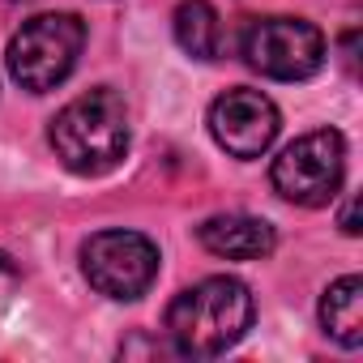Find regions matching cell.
<instances>
[{
  "label": "cell",
  "mask_w": 363,
  "mask_h": 363,
  "mask_svg": "<svg viewBox=\"0 0 363 363\" xmlns=\"http://www.w3.org/2000/svg\"><path fill=\"white\" fill-rule=\"evenodd\" d=\"M252 291L240 278H206L189 291H179L167 308V337L175 346V354L189 359H214L223 350H231L248 325H252Z\"/></svg>",
  "instance_id": "obj_1"
},
{
  "label": "cell",
  "mask_w": 363,
  "mask_h": 363,
  "mask_svg": "<svg viewBox=\"0 0 363 363\" xmlns=\"http://www.w3.org/2000/svg\"><path fill=\"white\" fill-rule=\"evenodd\" d=\"M52 150L73 175H103L128 150V111L124 99L107 86L77 94L52 120Z\"/></svg>",
  "instance_id": "obj_2"
},
{
  "label": "cell",
  "mask_w": 363,
  "mask_h": 363,
  "mask_svg": "<svg viewBox=\"0 0 363 363\" xmlns=\"http://www.w3.org/2000/svg\"><path fill=\"white\" fill-rule=\"evenodd\" d=\"M86 48V22L77 13H39L18 26L9 39V73L22 90L48 94L56 90Z\"/></svg>",
  "instance_id": "obj_3"
},
{
  "label": "cell",
  "mask_w": 363,
  "mask_h": 363,
  "mask_svg": "<svg viewBox=\"0 0 363 363\" xmlns=\"http://www.w3.org/2000/svg\"><path fill=\"white\" fill-rule=\"evenodd\" d=\"M342 175H346V141L333 128H316L295 137L278 158H274V193L291 206L303 210H320L337 197L342 189Z\"/></svg>",
  "instance_id": "obj_4"
},
{
  "label": "cell",
  "mask_w": 363,
  "mask_h": 363,
  "mask_svg": "<svg viewBox=\"0 0 363 363\" xmlns=\"http://www.w3.org/2000/svg\"><path fill=\"white\" fill-rule=\"evenodd\" d=\"M244 60L274 82H303L325 65V35L303 18H252L240 39Z\"/></svg>",
  "instance_id": "obj_5"
},
{
  "label": "cell",
  "mask_w": 363,
  "mask_h": 363,
  "mask_svg": "<svg viewBox=\"0 0 363 363\" xmlns=\"http://www.w3.org/2000/svg\"><path fill=\"white\" fill-rule=\"evenodd\" d=\"M82 274L107 299H141L158 278V248L137 231H99L82 244Z\"/></svg>",
  "instance_id": "obj_6"
},
{
  "label": "cell",
  "mask_w": 363,
  "mask_h": 363,
  "mask_svg": "<svg viewBox=\"0 0 363 363\" xmlns=\"http://www.w3.org/2000/svg\"><path fill=\"white\" fill-rule=\"evenodd\" d=\"M210 133L231 158H261L278 137V107L269 94L235 86L210 103Z\"/></svg>",
  "instance_id": "obj_7"
},
{
  "label": "cell",
  "mask_w": 363,
  "mask_h": 363,
  "mask_svg": "<svg viewBox=\"0 0 363 363\" xmlns=\"http://www.w3.org/2000/svg\"><path fill=\"white\" fill-rule=\"evenodd\" d=\"M197 240L206 252L227 257V261H261L274 252V227L252 214H218L197 227Z\"/></svg>",
  "instance_id": "obj_8"
},
{
  "label": "cell",
  "mask_w": 363,
  "mask_h": 363,
  "mask_svg": "<svg viewBox=\"0 0 363 363\" xmlns=\"http://www.w3.org/2000/svg\"><path fill=\"white\" fill-rule=\"evenodd\" d=\"M320 325L346 350H354L363 342V278L346 274V278L329 282V291L320 295Z\"/></svg>",
  "instance_id": "obj_9"
},
{
  "label": "cell",
  "mask_w": 363,
  "mask_h": 363,
  "mask_svg": "<svg viewBox=\"0 0 363 363\" xmlns=\"http://www.w3.org/2000/svg\"><path fill=\"white\" fill-rule=\"evenodd\" d=\"M171 26H175V43L184 48L193 60H218L223 26H218V13H214L210 0H179Z\"/></svg>",
  "instance_id": "obj_10"
}]
</instances>
